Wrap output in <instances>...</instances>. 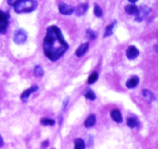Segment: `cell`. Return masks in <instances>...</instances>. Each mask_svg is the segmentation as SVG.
Wrapping results in <instances>:
<instances>
[{"instance_id":"f1b7e54d","label":"cell","mask_w":158,"mask_h":149,"mask_svg":"<svg viewBox=\"0 0 158 149\" xmlns=\"http://www.w3.org/2000/svg\"><path fill=\"white\" fill-rule=\"evenodd\" d=\"M128 2H131V3H133V4H134V3H136V2H137V0H134V1H133V0H129V1H128Z\"/></svg>"},{"instance_id":"7c38bea8","label":"cell","mask_w":158,"mask_h":149,"mask_svg":"<svg viewBox=\"0 0 158 149\" xmlns=\"http://www.w3.org/2000/svg\"><path fill=\"white\" fill-rule=\"evenodd\" d=\"M88 9V4L87 3H83V4H80L79 6H77V7L74 9V12H76V15H78V16H81V15H84L86 13V12Z\"/></svg>"},{"instance_id":"4fadbf2b","label":"cell","mask_w":158,"mask_h":149,"mask_svg":"<svg viewBox=\"0 0 158 149\" xmlns=\"http://www.w3.org/2000/svg\"><path fill=\"white\" fill-rule=\"evenodd\" d=\"M142 94H143V97H144L149 103H152V102L155 101L156 100V97L154 94V93L151 92L149 90L143 89V91H142Z\"/></svg>"},{"instance_id":"44dd1931","label":"cell","mask_w":158,"mask_h":149,"mask_svg":"<svg viewBox=\"0 0 158 149\" xmlns=\"http://www.w3.org/2000/svg\"><path fill=\"white\" fill-rule=\"evenodd\" d=\"M86 36L89 40H95L98 35H97V32L93 30L92 29H87L86 32Z\"/></svg>"},{"instance_id":"8fae6325","label":"cell","mask_w":158,"mask_h":149,"mask_svg":"<svg viewBox=\"0 0 158 149\" xmlns=\"http://www.w3.org/2000/svg\"><path fill=\"white\" fill-rule=\"evenodd\" d=\"M127 125L129 128H135L140 126V122H139L138 118L137 117L131 116V117H127Z\"/></svg>"},{"instance_id":"484cf974","label":"cell","mask_w":158,"mask_h":149,"mask_svg":"<svg viewBox=\"0 0 158 149\" xmlns=\"http://www.w3.org/2000/svg\"><path fill=\"white\" fill-rule=\"evenodd\" d=\"M49 142L48 140H46V141H44L43 143H42L41 146H42V148H47L48 146H49Z\"/></svg>"},{"instance_id":"ac0fdd59","label":"cell","mask_w":158,"mask_h":149,"mask_svg":"<svg viewBox=\"0 0 158 149\" xmlns=\"http://www.w3.org/2000/svg\"><path fill=\"white\" fill-rule=\"evenodd\" d=\"M86 144L82 138H77L74 141V149H85Z\"/></svg>"},{"instance_id":"6da1fadb","label":"cell","mask_w":158,"mask_h":149,"mask_svg":"<svg viewBox=\"0 0 158 149\" xmlns=\"http://www.w3.org/2000/svg\"><path fill=\"white\" fill-rule=\"evenodd\" d=\"M45 56L51 61H56L61 58L69 49L61 29L56 26H50L46 29V33L43 43Z\"/></svg>"},{"instance_id":"cb8c5ba5","label":"cell","mask_w":158,"mask_h":149,"mask_svg":"<svg viewBox=\"0 0 158 149\" xmlns=\"http://www.w3.org/2000/svg\"><path fill=\"white\" fill-rule=\"evenodd\" d=\"M94 14L97 17H101L103 15V11H102L101 8L100 6H98L97 4L94 5Z\"/></svg>"},{"instance_id":"d6986e66","label":"cell","mask_w":158,"mask_h":149,"mask_svg":"<svg viewBox=\"0 0 158 149\" xmlns=\"http://www.w3.org/2000/svg\"><path fill=\"white\" fill-rule=\"evenodd\" d=\"M83 95H84V97H86V99H89V100H94L96 98H97L95 93H94V91L90 89L86 90V92L84 93V94H83Z\"/></svg>"},{"instance_id":"7a4b0ae2","label":"cell","mask_w":158,"mask_h":149,"mask_svg":"<svg viewBox=\"0 0 158 149\" xmlns=\"http://www.w3.org/2000/svg\"><path fill=\"white\" fill-rule=\"evenodd\" d=\"M9 6H13L16 13H29L35 10L38 6L36 1L34 0H19V1H7Z\"/></svg>"},{"instance_id":"d4e9b609","label":"cell","mask_w":158,"mask_h":149,"mask_svg":"<svg viewBox=\"0 0 158 149\" xmlns=\"http://www.w3.org/2000/svg\"><path fill=\"white\" fill-rule=\"evenodd\" d=\"M93 140H94V138H93V136L90 135L89 136V138H88V147L89 148H90V147H92L93 145Z\"/></svg>"},{"instance_id":"83f0119b","label":"cell","mask_w":158,"mask_h":149,"mask_svg":"<svg viewBox=\"0 0 158 149\" xmlns=\"http://www.w3.org/2000/svg\"><path fill=\"white\" fill-rule=\"evenodd\" d=\"M3 145H4V141H3L2 138V136L0 135V147L3 146Z\"/></svg>"},{"instance_id":"8992f818","label":"cell","mask_w":158,"mask_h":149,"mask_svg":"<svg viewBox=\"0 0 158 149\" xmlns=\"http://www.w3.org/2000/svg\"><path fill=\"white\" fill-rule=\"evenodd\" d=\"M74 9H75V8L73 6L66 4V3L63 2H61L59 4V11L63 15H71V14L74 12Z\"/></svg>"},{"instance_id":"30bf717a","label":"cell","mask_w":158,"mask_h":149,"mask_svg":"<svg viewBox=\"0 0 158 149\" xmlns=\"http://www.w3.org/2000/svg\"><path fill=\"white\" fill-rule=\"evenodd\" d=\"M139 82H140V78L137 76H133L126 82V86L129 89H133L138 85Z\"/></svg>"},{"instance_id":"4316f807","label":"cell","mask_w":158,"mask_h":149,"mask_svg":"<svg viewBox=\"0 0 158 149\" xmlns=\"http://www.w3.org/2000/svg\"><path fill=\"white\" fill-rule=\"evenodd\" d=\"M69 97H67V98L65 99L64 101H63V110L66 109V107H67L68 103H69Z\"/></svg>"},{"instance_id":"3957f363","label":"cell","mask_w":158,"mask_h":149,"mask_svg":"<svg viewBox=\"0 0 158 149\" xmlns=\"http://www.w3.org/2000/svg\"><path fill=\"white\" fill-rule=\"evenodd\" d=\"M151 12V9L145 5H141L140 8H138V12L135 17V20L137 22H142L148 18L150 12Z\"/></svg>"},{"instance_id":"7402d4cb","label":"cell","mask_w":158,"mask_h":149,"mask_svg":"<svg viewBox=\"0 0 158 149\" xmlns=\"http://www.w3.org/2000/svg\"><path fill=\"white\" fill-rule=\"evenodd\" d=\"M34 74H35L36 77H43V74H44V71H43V67L40 65H37L34 67Z\"/></svg>"},{"instance_id":"ffe728a7","label":"cell","mask_w":158,"mask_h":149,"mask_svg":"<svg viewBox=\"0 0 158 149\" xmlns=\"http://www.w3.org/2000/svg\"><path fill=\"white\" fill-rule=\"evenodd\" d=\"M98 77H99L98 73L96 72V71H94V72L89 75V78H88V80H87L88 83H89V84H93V83H94L97 80H98Z\"/></svg>"},{"instance_id":"5bb4252c","label":"cell","mask_w":158,"mask_h":149,"mask_svg":"<svg viewBox=\"0 0 158 149\" xmlns=\"http://www.w3.org/2000/svg\"><path fill=\"white\" fill-rule=\"evenodd\" d=\"M110 116L113 120L115 122H117V123H122V121H123V117H122L121 112L119 110H113L110 113Z\"/></svg>"},{"instance_id":"603a6c76","label":"cell","mask_w":158,"mask_h":149,"mask_svg":"<svg viewBox=\"0 0 158 149\" xmlns=\"http://www.w3.org/2000/svg\"><path fill=\"white\" fill-rule=\"evenodd\" d=\"M40 123L43 124V125H50V126H52V125H55L56 121L50 118H43L40 121Z\"/></svg>"},{"instance_id":"9a60e30c","label":"cell","mask_w":158,"mask_h":149,"mask_svg":"<svg viewBox=\"0 0 158 149\" xmlns=\"http://www.w3.org/2000/svg\"><path fill=\"white\" fill-rule=\"evenodd\" d=\"M125 12L129 15H134L136 16L138 12V7L134 4L127 5L125 6Z\"/></svg>"},{"instance_id":"52a82bcc","label":"cell","mask_w":158,"mask_h":149,"mask_svg":"<svg viewBox=\"0 0 158 149\" xmlns=\"http://www.w3.org/2000/svg\"><path fill=\"white\" fill-rule=\"evenodd\" d=\"M39 87L37 85H33L31 87L28 88V89L25 90L23 93H22L21 96H20V99L23 102H26L27 101L28 98L29 97V96L31 95V94L33 92H35L36 91H38Z\"/></svg>"},{"instance_id":"5b68a950","label":"cell","mask_w":158,"mask_h":149,"mask_svg":"<svg viewBox=\"0 0 158 149\" xmlns=\"http://www.w3.org/2000/svg\"><path fill=\"white\" fill-rule=\"evenodd\" d=\"M9 15L8 12L0 10V33L4 34L7 31L9 26Z\"/></svg>"},{"instance_id":"277c9868","label":"cell","mask_w":158,"mask_h":149,"mask_svg":"<svg viewBox=\"0 0 158 149\" xmlns=\"http://www.w3.org/2000/svg\"><path fill=\"white\" fill-rule=\"evenodd\" d=\"M28 38V34L24 29H19L16 30L14 33L13 40L14 43L17 45H22L25 43L27 40Z\"/></svg>"},{"instance_id":"2e32d148","label":"cell","mask_w":158,"mask_h":149,"mask_svg":"<svg viewBox=\"0 0 158 149\" xmlns=\"http://www.w3.org/2000/svg\"><path fill=\"white\" fill-rule=\"evenodd\" d=\"M96 121H97V118H96V116L94 114H90L87 118L86 119L84 122V126L86 128H91V127L94 126L96 123Z\"/></svg>"},{"instance_id":"ba28073f","label":"cell","mask_w":158,"mask_h":149,"mask_svg":"<svg viewBox=\"0 0 158 149\" xmlns=\"http://www.w3.org/2000/svg\"><path fill=\"white\" fill-rule=\"evenodd\" d=\"M140 55V51L136 46H131L126 50V56L129 60H134Z\"/></svg>"},{"instance_id":"9c48e42d","label":"cell","mask_w":158,"mask_h":149,"mask_svg":"<svg viewBox=\"0 0 158 149\" xmlns=\"http://www.w3.org/2000/svg\"><path fill=\"white\" fill-rule=\"evenodd\" d=\"M89 43H88V42H86V43H82V44L77 48V50H76L75 52L76 56L78 57H81L82 56L84 55V54L86 53V51L88 50V49H89Z\"/></svg>"},{"instance_id":"e0dca14e","label":"cell","mask_w":158,"mask_h":149,"mask_svg":"<svg viewBox=\"0 0 158 149\" xmlns=\"http://www.w3.org/2000/svg\"><path fill=\"white\" fill-rule=\"evenodd\" d=\"M117 20H115L114 23H111L110 25H109V26H106V29H105L104 36H103V37H104V38H106V37H109L112 35L113 32H114V27L116 26V25H117Z\"/></svg>"}]
</instances>
